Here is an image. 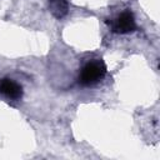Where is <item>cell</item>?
Returning a JSON list of instances; mask_svg holds the SVG:
<instances>
[{"label": "cell", "mask_w": 160, "mask_h": 160, "mask_svg": "<svg viewBox=\"0 0 160 160\" xmlns=\"http://www.w3.org/2000/svg\"><path fill=\"white\" fill-rule=\"evenodd\" d=\"M106 75V65L101 59H92L86 61L78 75V82L80 86L88 88L99 84Z\"/></svg>", "instance_id": "6da1fadb"}, {"label": "cell", "mask_w": 160, "mask_h": 160, "mask_svg": "<svg viewBox=\"0 0 160 160\" xmlns=\"http://www.w3.org/2000/svg\"><path fill=\"white\" fill-rule=\"evenodd\" d=\"M108 24L110 25L111 31L115 34L124 35V34L134 32L136 30V21H135L134 14L129 9L118 14L115 18H112L110 21H108Z\"/></svg>", "instance_id": "7a4b0ae2"}, {"label": "cell", "mask_w": 160, "mask_h": 160, "mask_svg": "<svg viewBox=\"0 0 160 160\" xmlns=\"http://www.w3.org/2000/svg\"><path fill=\"white\" fill-rule=\"evenodd\" d=\"M22 94H24V90L19 82H16L10 78L0 79V95L5 96L9 100L18 101L22 98Z\"/></svg>", "instance_id": "3957f363"}, {"label": "cell", "mask_w": 160, "mask_h": 160, "mask_svg": "<svg viewBox=\"0 0 160 160\" xmlns=\"http://www.w3.org/2000/svg\"><path fill=\"white\" fill-rule=\"evenodd\" d=\"M48 6H49V11L51 12V15L58 20L64 19L69 12L68 0H49Z\"/></svg>", "instance_id": "277c9868"}]
</instances>
